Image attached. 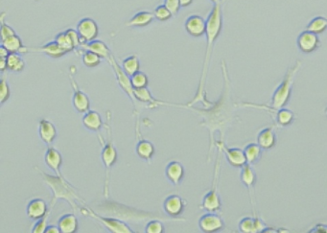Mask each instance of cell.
<instances>
[{
	"mask_svg": "<svg viewBox=\"0 0 327 233\" xmlns=\"http://www.w3.org/2000/svg\"><path fill=\"white\" fill-rule=\"evenodd\" d=\"M44 163L49 169L54 172L55 176L63 177L61 173L63 163V156L57 149L54 148L51 145L47 146V150L44 155Z\"/></svg>",
	"mask_w": 327,
	"mask_h": 233,
	"instance_id": "4fadbf2b",
	"label": "cell"
},
{
	"mask_svg": "<svg viewBox=\"0 0 327 233\" xmlns=\"http://www.w3.org/2000/svg\"><path fill=\"white\" fill-rule=\"evenodd\" d=\"M271 113H274V120L278 127L285 128L290 126L295 118V113L291 109L286 107H281Z\"/></svg>",
	"mask_w": 327,
	"mask_h": 233,
	"instance_id": "83f0119b",
	"label": "cell"
},
{
	"mask_svg": "<svg viewBox=\"0 0 327 233\" xmlns=\"http://www.w3.org/2000/svg\"><path fill=\"white\" fill-rule=\"evenodd\" d=\"M153 13H154L155 19L160 22H168V21H170L174 17L173 14L171 13V11L169 10L168 8L164 4L158 5V7L154 10Z\"/></svg>",
	"mask_w": 327,
	"mask_h": 233,
	"instance_id": "8d00e7d4",
	"label": "cell"
},
{
	"mask_svg": "<svg viewBox=\"0 0 327 233\" xmlns=\"http://www.w3.org/2000/svg\"><path fill=\"white\" fill-rule=\"evenodd\" d=\"M121 66L128 76H133L140 71V61L137 55H131L124 59L121 63Z\"/></svg>",
	"mask_w": 327,
	"mask_h": 233,
	"instance_id": "f546056e",
	"label": "cell"
},
{
	"mask_svg": "<svg viewBox=\"0 0 327 233\" xmlns=\"http://www.w3.org/2000/svg\"><path fill=\"white\" fill-rule=\"evenodd\" d=\"M1 44L5 46L10 53H23L24 50V45L21 41L20 36L17 34L14 36H11L9 38L1 41Z\"/></svg>",
	"mask_w": 327,
	"mask_h": 233,
	"instance_id": "4dcf8cb0",
	"label": "cell"
},
{
	"mask_svg": "<svg viewBox=\"0 0 327 233\" xmlns=\"http://www.w3.org/2000/svg\"><path fill=\"white\" fill-rule=\"evenodd\" d=\"M200 231L203 233H217L224 230L226 224L218 212H206L198 222Z\"/></svg>",
	"mask_w": 327,
	"mask_h": 233,
	"instance_id": "8992f818",
	"label": "cell"
},
{
	"mask_svg": "<svg viewBox=\"0 0 327 233\" xmlns=\"http://www.w3.org/2000/svg\"><path fill=\"white\" fill-rule=\"evenodd\" d=\"M5 16L6 13L2 12L0 15V22H1V30H0V34H1V41L9 38L11 36L16 35L17 33L14 30V28H12L9 24H7L5 22Z\"/></svg>",
	"mask_w": 327,
	"mask_h": 233,
	"instance_id": "f35d334b",
	"label": "cell"
},
{
	"mask_svg": "<svg viewBox=\"0 0 327 233\" xmlns=\"http://www.w3.org/2000/svg\"><path fill=\"white\" fill-rule=\"evenodd\" d=\"M306 30L315 33L316 35L322 34L327 30V19L324 17H316L307 24Z\"/></svg>",
	"mask_w": 327,
	"mask_h": 233,
	"instance_id": "d6a6232c",
	"label": "cell"
},
{
	"mask_svg": "<svg viewBox=\"0 0 327 233\" xmlns=\"http://www.w3.org/2000/svg\"><path fill=\"white\" fill-rule=\"evenodd\" d=\"M65 32L67 33V35L69 36L71 42L73 43L75 49H77L78 47H81V45H82V40H81L80 35H79V33H78L77 30L67 29V30H65Z\"/></svg>",
	"mask_w": 327,
	"mask_h": 233,
	"instance_id": "b9f144b4",
	"label": "cell"
},
{
	"mask_svg": "<svg viewBox=\"0 0 327 233\" xmlns=\"http://www.w3.org/2000/svg\"><path fill=\"white\" fill-rule=\"evenodd\" d=\"M266 226L265 222L257 216H246L238 223V229L241 233H262Z\"/></svg>",
	"mask_w": 327,
	"mask_h": 233,
	"instance_id": "e0dca14e",
	"label": "cell"
},
{
	"mask_svg": "<svg viewBox=\"0 0 327 233\" xmlns=\"http://www.w3.org/2000/svg\"><path fill=\"white\" fill-rule=\"evenodd\" d=\"M257 143L264 151H269L274 148L277 142L276 134L274 127H266L262 129L257 135Z\"/></svg>",
	"mask_w": 327,
	"mask_h": 233,
	"instance_id": "44dd1931",
	"label": "cell"
},
{
	"mask_svg": "<svg viewBox=\"0 0 327 233\" xmlns=\"http://www.w3.org/2000/svg\"><path fill=\"white\" fill-rule=\"evenodd\" d=\"M209 1L213 3V5H216V4H220V3H223V0H209Z\"/></svg>",
	"mask_w": 327,
	"mask_h": 233,
	"instance_id": "681fc988",
	"label": "cell"
},
{
	"mask_svg": "<svg viewBox=\"0 0 327 233\" xmlns=\"http://www.w3.org/2000/svg\"><path fill=\"white\" fill-rule=\"evenodd\" d=\"M83 51L84 52L82 54V63L85 67L95 68L102 63L103 59L99 55L87 50H83Z\"/></svg>",
	"mask_w": 327,
	"mask_h": 233,
	"instance_id": "836d02e7",
	"label": "cell"
},
{
	"mask_svg": "<svg viewBox=\"0 0 327 233\" xmlns=\"http://www.w3.org/2000/svg\"><path fill=\"white\" fill-rule=\"evenodd\" d=\"M30 52L44 54L52 59H60L67 54L55 41L47 43L40 47H26V54Z\"/></svg>",
	"mask_w": 327,
	"mask_h": 233,
	"instance_id": "ac0fdd59",
	"label": "cell"
},
{
	"mask_svg": "<svg viewBox=\"0 0 327 233\" xmlns=\"http://www.w3.org/2000/svg\"><path fill=\"white\" fill-rule=\"evenodd\" d=\"M45 233H61V230L59 228L58 225H48L46 230H45Z\"/></svg>",
	"mask_w": 327,
	"mask_h": 233,
	"instance_id": "bcb514c9",
	"label": "cell"
},
{
	"mask_svg": "<svg viewBox=\"0 0 327 233\" xmlns=\"http://www.w3.org/2000/svg\"><path fill=\"white\" fill-rule=\"evenodd\" d=\"M82 123L86 130L93 133H99L105 124L100 113L92 109H89L87 112L84 113L82 118Z\"/></svg>",
	"mask_w": 327,
	"mask_h": 233,
	"instance_id": "7402d4cb",
	"label": "cell"
},
{
	"mask_svg": "<svg viewBox=\"0 0 327 233\" xmlns=\"http://www.w3.org/2000/svg\"><path fill=\"white\" fill-rule=\"evenodd\" d=\"M136 153L139 159L144 161H150L156 154V148L151 141L144 138H140L137 141Z\"/></svg>",
	"mask_w": 327,
	"mask_h": 233,
	"instance_id": "d4e9b609",
	"label": "cell"
},
{
	"mask_svg": "<svg viewBox=\"0 0 327 233\" xmlns=\"http://www.w3.org/2000/svg\"><path fill=\"white\" fill-rule=\"evenodd\" d=\"M309 233H327V224L317 223L309 230Z\"/></svg>",
	"mask_w": 327,
	"mask_h": 233,
	"instance_id": "ee69618b",
	"label": "cell"
},
{
	"mask_svg": "<svg viewBox=\"0 0 327 233\" xmlns=\"http://www.w3.org/2000/svg\"><path fill=\"white\" fill-rule=\"evenodd\" d=\"M70 81H71V86L73 89V96H72V105L74 109L81 113L84 114L90 109V100L89 97L84 93L83 90H81L78 83L73 78V75H70Z\"/></svg>",
	"mask_w": 327,
	"mask_h": 233,
	"instance_id": "8fae6325",
	"label": "cell"
},
{
	"mask_svg": "<svg viewBox=\"0 0 327 233\" xmlns=\"http://www.w3.org/2000/svg\"><path fill=\"white\" fill-rule=\"evenodd\" d=\"M39 136L44 144L50 146L58 137L57 128L51 121L47 119H42L39 122Z\"/></svg>",
	"mask_w": 327,
	"mask_h": 233,
	"instance_id": "d6986e66",
	"label": "cell"
},
{
	"mask_svg": "<svg viewBox=\"0 0 327 233\" xmlns=\"http://www.w3.org/2000/svg\"><path fill=\"white\" fill-rule=\"evenodd\" d=\"M206 23H207V28H206V33H205L206 48H205L203 64H202V69H201V74H200V83H199L196 95L187 105V106H191L199 102H201L203 104V106H207L211 103L206 99V96H205V84H206V78L208 74V69H209L211 56L213 52L214 44L218 40L219 36L221 35L222 29H223L222 3L213 5V8L211 9L210 13L207 17Z\"/></svg>",
	"mask_w": 327,
	"mask_h": 233,
	"instance_id": "6da1fadb",
	"label": "cell"
},
{
	"mask_svg": "<svg viewBox=\"0 0 327 233\" xmlns=\"http://www.w3.org/2000/svg\"><path fill=\"white\" fill-rule=\"evenodd\" d=\"M48 204L40 198L33 199L26 206V215L32 221H38L43 218L48 212Z\"/></svg>",
	"mask_w": 327,
	"mask_h": 233,
	"instance_id": "9a60e30c",
	"label": "cell"
},
{
	"mask_svg": "<svg viewBox=\"0 0 327 233\" xmlns=\"http://www.w3.org/2000/svg\"><path fill=\"white\" fill-rule=\"evenodd\" d=\"M216 144H217L216 145L217 148L220 149L221 152L224 153L227 161L232 167L241 169L243 166H245L248 163L245 156V152L242 149L230 148L224 143L223 140L218 141Z\"/></svg>",
	"mask_w": 327,
	"mask_h": 233,
	"instance_id": "52a82bcc",
	"label": "cell"
},
{
	"mask_svg": "<svg viewBox=\"0 0 327 233\" xmlns=\"http://www.w3.org/2000/svg\"><path fill=\"white\" fill-rule=\"evenodd\" d=\"M325 113H326V115H327V107L326 108H325Z\"/></svg>",
	"mask_w": 327,
	"mask_h": 233,
	"instance_id": "f907efd6",
	"label": "cell"
},
{
	"mask_svg": "<svg viewBox=\"0 0 327 233\" xmlns=\"http://www.w3.org/2000/svg\"><path fill=\"white\" fill-rule=\"evenodd\" d=\"M76 30L80 35L82 43L95 41L99 36V26L97 22L90 18H84L78 22Z\"/></svg>",
	"mask_w": 327,
	"mask_h": 233,
	"instance_id": "ba28073f",
	"label": "cell"
},
{
	"mask_svg": "<svg viewBox=\"0 0 327 233\" xmlns=\"http://www.w3.org/2000/svg\"><path fill=\"white\" fill-rule=\"evenodd\" d=\"M220 149H218L217 161L215 164L214 177L212 180V186L210 190L208 191L202 198L200 203V209H203L206 212H220L222 209L221 197L218 191V181H219V171H220Z\"/></svg>",
	"mask_w": 327,
	"mask_h": 233,
	"instance_id": "277c9868",
	"label": "cell"
},
{
	"mask_svg": "<svg viewBox=\"0 0 327 233\" xmlns=\"http://www.w3.org/2000/svg\"><path fill=\"white\" fill-rule=\"evenodd\" d=\"M296 45L302 53L311 54L320 47V40L318 35L304 30L298 35L296 39Z\"/></svg>",
	"mask_w": 327,
	"mask_h": 233,
	"instance_id": "9c48e42d",
	"label": "cell"
},
{
	"mask_svg": "<svg viewBox=\"0 0 327 233\" xmlns=\"http://www.w3.org/2000/svg\"><path fill=\"white\" fill-rule=\"evenodd\" d=\"M240 180L243 184L246 186V188L249 190L251 201L254 208V187L257 181V176L253 168V165L247 163L245 166H243L240 172Z\"/></svg>",
	"mask_w": 327,
	"mask_h": 233,
	"instance_id": "2e32d148",
	"label": "cell"
},
{
	"mask_svg": "<svg viewBox=\"0 0 327 233\" xmlns=\"http://www.w3.org/2000/svg\"><path fill=\"white\" fill-rule=\"evenodd\" d=\"M11 96V89L6 77H2L0 81V104L3 106L9 99Z\"/></svg>",
	"mask_w": 327,
	"mask_h": 233,
	"instance_id": "74e56055",
	"label": "cell"
},
{
	"mask_svg": "<svg viewBox=\"0 0 327 233\" xmlns=\"http://www.w3.org/2000/svg\"><path fill=\"white\" fill-rule=\"evenodd\" d=\"M300 68H301V62L296 61V63L287 70L284 78L282 79L279 85L275 88L272 95L271 105L268 106V110L270 112H273L274 110L279 109L281 107H285L289 103L294 87L295 76Z\"/></svg>",
	"mask_w": 327,
	"mask_h": 233,
	"instance_id": "3957f363",
	"label": "cell"
},
{
	"mask_svg": "<svg viewBox=\"0 0 327 233\" xmlns=\"http://www.w3.org/2000/svg\"><path fill=\"white\" fill-rule=\"evenodd\" d=\"M165 176L173 185H179L185 176L184 166L179 161L173 160L166 165Z\"/></svg>",
	"mask_w": 327,
	"mask_h": 233,
	"instance_id": "ffe728a7",
	"label": "cell"
},
{
	"mask_svg": "<svg viewBox=\"0 0 327 233\" xmlns=\"http://www.w3.org/2000/svg\"><path fill=\"white\" fill-rule=\"evenodd\" d=\"M186 206V201L179 195H170L163 201V210L170 216L177 218L180 216Z\"/></svg>",
	"mask_w": 327,
	"mask_h": 233,
	"instance_id": "5bb4252c",
	"label": "cell"
},
{
	"mask_svg": "<svg viewBox=\"0 0 327 233\" xmlns=\"http://www.w3.org/2000/svg\"><path fill=\"white\" fill-rule=\"evenodd\" d=\"M107 62L115 72L118 85H120V87L123 89V91L126 93L127 95L129 96V98L131 99L133 105L135 106V109H136L137 108L136 101L137 100L135 96V88L133 87L132 83H131V77L125 73L121 64L117 63L114 55L111 56V58L107 60Z\"/></svg>",
	"mask_w": 327,
	"mask_h": 233,
	"instance_id": "5b68a950",
	"label": "cell"
},
{
	"mask_svg": "<svg viewBox=\"0 0 327 233\" xmlns=\"http://www.w3.org/2000/svg\"><path fill=\"white\" fill-rule=\"evenodd\" d=\"M8 70L16 73H21L25 68V61L21 53H10L7 58Z\"/></svg>",
	"mask_w": 327,
	"mask_h": 233,
	"instance_id": "1f68e13d",
	"label": "cell"
},
{
	"mask_svg": "<svg viewBox=\"0 0 327 233\" xmlns=\"http://www.w3.org/2000/svg\"><path fill=\"white\" fill-rule=\"evenodd\" d=\"M154 13L149 11L138 12L126 22V26L133 28H142L150 25L154 22Z\"/></svg>",
	"mask_w": 327,
	"mask_h": 233,
	"instance_id": "cb8c5ba5",
	"label": "cell"
},
{
	"mask_svg": "<svg viewBox=\"0 0 327 233\" xmlns=\"http://www.w3.org/2000/svg\"><path fill=\"white\" fill-rule=\"evenodd\" d=\"M6 70H8L7 59L6 58H0V71L2 73H4Z\"/></svg>",
	"mask_w": 327,
	"mask_h": 233,
	"instance_id": "f6af8a7d",
	"label": "cell"
},
{
	"mask_svg": "<svg viewBox=\"0 0 327 233\" xmlns=\"http://www.w3.org/2000/svg\"><path fill=\"white\" fill-rule=\"evenodd\" d=\"M131 83L135 89L148 87L149 85V78L147 74L142 71H138L136 74L131 76Z\"/></svg>",
	"mask_w": 327,
	"mask_h": 233,
	"instance_id": "d590c367",
	"label": "cell"
},
{
	"mask_svg": "<svg viewBox=\"0 0 327 233\" xmlns=\"http://www.w3.org/2000/svg\"><path fill=\"white\" fill-rule=\"evenodd\" d=\"M56 43H58L63 50H65L67 53H70L75 50V47H74L73 43L71 42L69 36L67 35V33L65 32H61L59 33L55 40H54Z\"/></svg>",
	"mask_w": 327,
	"mask_h": 233,
	"instance_id": "e575fe53",
	"label": "cell"
},
{
	"mask_svg": "<svg viewBox=\"0 0 327 233\" xmlns=\"http://www.w3.org/2000/svg\"><path fill=\"white\" fill-rule=\"evenodd\" d=\"M81 48H82V50H87V51H91L93 53L97 54L102 59H105L106 61L113 55L108 46L104 42L99 41V40H95V41L89 42V43H82Z\"/></svg>",
	"mask_w": 327,
	"mask_h": 233,
	"instance_id": "603a6c76",
	"label": "cell"
},
{
	"mask_svg": "<svg viewBox=\"0 0 327 233\" xmlns=\"http://www.w3.org/2000/svg\"><path fill=\"white\" fill-rule=\"evenodd\" d=\"M58 226L61 233H76L79 228V222L73 213H67L58 221Z\"/></svg>",
	"mask_w": 327,
	"mask_h": 233,
	"instance_id": "484cf974",
	"label": "cell"
},
{
	"mask_svg": "<svg viewBox=\"0 0 327 233\" xmlns=\"http://www.w3.org/2000/svg\"><path fill=\"white\" fill-rule=\"evenodd\" d=\"M9 55H10L9 50L5 46H3L1 44V46H0V58H6L7 59Z\"/></svg>",
	"mask_w": 327,
	"mask_h": 233,
	"instance_id": "7dc6e473",
	"label": "cell"
},
{
	"mask_svg": "<svg viewBox=\"0 0 327 233\" xmlns=\"http://www.w3.org/2000/svg\"><path fill=\"white\" fill-rule=\"evenodd\" d=\"M50 211L48 212L43 218L38 220L36 223L34 224L33 228H32V232L33 233H45V230L47 228V221H48V218H49V215H50Z\"/></svg>",
	"mask_w": 327,
	"mask_h": 233,
	"instance_id": "60d3db41",
	"label": "cell"
},
{
	"mask_svg": "<svg viewBox=\"0 0 327 233\" xmlns=\"http://www.w3.org/2000/svg\"><path fill=\"white\" fill-rule=\"evenodd\" d=\"M181 8H186L189 7L190 5L193 3V0H179Z\"/></svg>",
	"mask_w": 327,
	"mask_h": 233,
	"instance_id": "c3c4849f",
	"label": "cell"
},
{
	"mask_svg": "<svg viewBox=\"0 0 327 233\" xmlns=\"http://www.w3.org/2000/svg\"><path fill=\"white\" fill-rule=\"evenodd\" d=\"M146 233H163L165 232V227L163 223L158 220H152L148 222L145 226Z\"/></svg>",
	"mask_w": 327,
	"mask_h": 233,
	"instance_id": "ab89813d",
	"label": "cell"
},
{
	"mask_svg": "<svg viewBox=\"0 0 327 233\" xmlns=\"http://www.w3.org/2000/svg\"><path fill=\"white\" fill-rule=\"evenodd\" d=\"M224 1H225V0H223V2H224Z\"/></svg>",
	"mask_w": 327,
	"mask_h": 233,
	"instance_id": "816d5d0a",
	"label": "cell"
},
{
	"mask_svg": "<svg viewBox=\"0 0 327 233\" xmlns=\"http://www.w3.org/2000/svg\"><path fill=\"white\" fill-rule=\"evenodd\" d=\"M85 214H90L91 217H93L96 220H98L101 222L105 228L113 233H134V230L130 225H128L126 222L114 218H106V217H102L99 216L90 209L86 208Z\"/></svg>",
	"mask_w": 327,
	"mask_h": 233,
	"instance_id": "30bf717a",
	"label": "cell"
},
{
	"mask_svg": "<svg viewBox=\"0 0 327 233\" xmlns=\"http://www.w3.org/2000/svg\"><path fill=\"white\" fill-rule=\"evenodd\" d=\"M106 121L104 124L106 133V138L102 137L101 134L98 133V139L102 146L101 159L105 168V182H104V197H110V180H111V171L114 165L117 161V150L114 144L113 140V130H112V113L110 110L105 112Z\"/></svg>",
	"mask_w": 327,
	"mask_h": 233,
	"instance_id": "7a4b0ae2",
	"label": "cell"
},
{
	"mask_svg": "<svg viewBox=\"0 0 327 233\" xmlns=\"http://www.w3.org/2000/svg\"><path fill=\"white\" fill-rule=\"evenodd\" d=\"M135 96H136V99H137L138 102L143 103V104H147L149 106H154V107L158 106L171 105L169 103L163 102V101H158L156 98H154L148 87L135 89Z\"/></svg>",
	"mask_w": 327,
	"mask_h": 233,
	"instance_id": "4316f807",
	"label": "cell"
},
{
	"mask_svg": "<svg viewBox=\"0 0 327 233\" xmlns=\"http://www.w3.org/2000/svg\"><path fill=\"white\" fill-rule=\"evenodd\" d=\"M263 149L261 148L258 143H249L244 148L245 156L247 159V162L251 165L256 164L262 158Z\"/></svg>",
	"mask_w": 327,
	"mask_h": 233,
	"instance_id": "f1b7e54d",
	"label": "cell"
},
{
	"mask_svg": "<svg viewBox=\"0 0 327 233\" xmlns=\"http://www.w3.org/2000/svg\"><path fill=\"white\" fill-rule=\"evenodd\" d=\"M163 4L171 11L173 16H177L181 8L179 0H164Z\"/></svg>",
	"mask_w": 327,
	"mask_h": 233,
	"instance_id": "7bdbcfd3",
	"label": "cell"
},
{
	"mask_svg": "<svg viewBox=\"0 0 327 233\" xmlns=\"http://www.w3.org/2000/svg\"><path fill=\"white\" fill-rule=\"evenodd\" d=\"M184 28L187 34L192 38H201L205 35L207 23L206 21L199 15H192L185 21Z\"/></svg>",
	"mask_w": 327,
	"mask_h": 233,
	"instance_id": "7c38bea8",
	"label": "cell"
}]
</instances>
